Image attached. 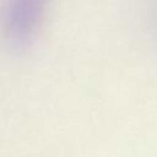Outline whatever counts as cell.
<instances>
[{"instance_id": "cell-1", "label": "cell", "mask_w": 157, "mask_h": 157, "mask_svg": "<svg viewBox=\"0 0 157 157\" xmlns=\"http://www.w3.org/2000/svg\"><path fill=\"white\" fill-rule=\"evenodd\" d=\"M48 0H4L1 27L10 43L26 45L36 34Z\"/></svg>"}]
</instances>
